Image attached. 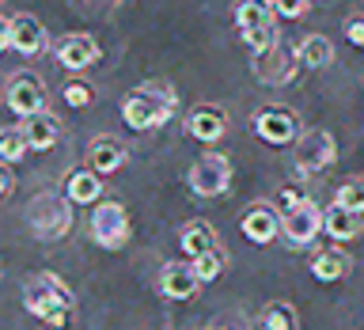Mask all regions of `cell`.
<instances>
[{
	"label": "cell",
	"mask_w": 364,
	"mask_h": 330,
	"mask_svg": "<svg viewBox=\"0 0 364 330\" xmlns=\"http://www.w3.org/2000/svg\"><path fill=\"white\" fill-rule=\"evenodd\" d=\"M23 133H27V141H31V152H50V148L61 141V122H57L50 110H42V114L23 118Z\"/></svg>",
	"instance_id": "obj_20"
},
{
	"label": "cell",
	"mask_w": 364,
	"mask_h": 330,
	"mask_svg": "<svg viewBox=\"0 0 364 330\" xmlns=\"http://www.w3.org/2000/svg\"><path fill=\"white\" fill-rule=\"evenodd\" d=\"M11 50V19H0V53Z\"/></svg>",
	"instance_id": "obj_33"
},
{
	"label": "cell",
	"mask_w": 364,
	"mask_h": 330,
	"mask_svg": "<svg viewBox=\"0 0 364 330\" xmlns=\"http://www.w3.org/2000/svg\"><path fill=\"white\" fill-rule=\"evenodd\" d=\"M296 201H304V193H300V190H292V186H284V190L277 193V209H281V213H284V209H292Z\"/></svg>",
	"instance_id": "obj_32"
},
{
	"label": "cell",
	"mask_w": 364,
	"mask_h": 330,
	"mask_svg": "<svg viewBox=\"0 0 364 330\" xmlns=\"http://www.w3.org/2000/svg\"><path fill=\"white\" fill-rule=\"evenodd\" d=\"M178 243H182V255L186 258H198L205 250L220 247V239H216V228L209 220H186L178 232Z\"/></svg>",
	"instance_id": "obj_21"
},
{
	"label": "cell",
	"mask_w": 364,
	"mask_h": 330,
	"mask_svg": "<svg viewBox=\"0 0 364 330\" xmlns=\"http://www.w3.org/2000/svg\"><path fill=\"white\" fill-rule=\"evenodd\" d=\"M99 57H102V50L91 34H65V38L57 42V65L68 68V73H84V68H91Z\"/></svg>",
	"instance_id": "obj_13"
},
{
	"label": "cell",
	"mask_w": 364,
	"mask_h": 330,
	"mask_svg": "<svg viewBox=\"0 0 364 330\" xmlns=\"http://www.w3.org/2000/svg\"><path fill=\"white\" fill-rule=\"evenodd\" d=\"M186 182L198 198H220L232 186V159L224 152H205L201 159H193Z\"/></svg>",
	"instance_id": "obj_8"
},
{
	"label": "cell",
	"mask_w": 364,
	"mask_h": 330,
	"mask_svg": "<svg viewBox=\"0 0 364 330\" xmlns=\"http://www.w3.org/2000/svg\"><path fill=\"white\" fill-rule=\"evenodd\" d=\"M27 152H31V141H27V133H23V125L0 129V159H4V164H19Z\"/></svg>",
	"instance_id": "obj_25"
},
{
	"label": "cell",
	"mask_w": 364,
	"mask_h": 330,
	"mask_svg": "<svg viewBox=\"0 0 364 330\" xmlns=\"http://www.w3.org/2000/svg\"><path fill=\"white\" fill-rule=\"evenodd\" d=\"M239 228H243V235L250 239V243L266 247V243H273V235H281V209L277 205L258 201V205H250V209L243 213Z\"/></svg>",
	"instance_id": "obj_14"
},
{
	"label": "cell",
	"mask_w": 364,
	"mask_h": 330,
	"mask_svg": "<svg viewBox=\"0 0 364 330\" xmlns=\"http://www.w3.org/2000/svg\"><path fill=\"white\" fill-rule=\"evenodd\" d=\"M4 107L19 118H31V114H42L46 110V87L38 76L31 73H11L8 84H4Z\"/></svg>",
	"instance_id": "obj_10"
},
{
	"label": "cell",
	"mask_w": 364,
	"mask_h": 330,
	"mask_svg": "<svg viewBox=\"0 0 364 330\" xmlns=\"http://www.w3.org/2000/svg\"><path fill=\"white\" fill-rule=\"evenodd\" d=\"M255 133H258V141H266L273 148H289L300 141V118L284 102H266L255 114Z\"/></svg>",
	"instance_id": "obj_6"
},
{
	"label": "cell",
	"mask_w": 364,
	"mask_h": 330,
	"mask_svg": "<svg viewBox=\"0 0 364 330\" xmlns=\"http://www.w3.org/2000/svg\"><path fill=\"white\" fill-rule=\"evenodd\" d=\"M296 53H300L304 68H326L334 61V42H330L326 34H304V38L296 42Z\"/></svg>",
	"instance_id": "obj_23"
},
{
	"label": "cell",
	"mask_w": 364,
	"mask_h": 330,
	"mask_svg": "<svg viewBox=\"0 0 364 330\" xmlns=\"http://www.w3.org/2000/svg\"><path fill=\"white\" fill-rule=\"evenodd\" d=\"M364 232V213H353L346 205H330L323 209V235H330L334 243H349V239H357Z\"/></svg>",
	"instance_id": "obj_17"
},
{
	"label": "cell",
	"mask_w": 364,
	"mask_h": 330,
	"mask_svg": "<svg viewBox=\"0 0 364 330\" xmlns=\"http://www.w3.org/2000/svg\"><path fill=\"white\" fill-rule=\"evenodd\" d=\"M61 99H65L73 110H80V107H91V87H84V84H68V87L61 91Z\"/></svg>",
	"instance_id": "obj_28"
},
{
	"label": "cell",
	"mask_w": 364,
	"mask_h": 330,
	"mask_svg": "<svg viewBox=\"0 0 364 330\" xmlns=\"http://www.w3.org/2000/svg\"><path fill=\"white\" fill-rule=\"evenodd\" d=\"M273 8H277V16H284V19H300V16H307L311 0H273Z\"/></svg>",
	"instance_id": "obj_29"
},
{
	"label": "cell",
	"mask_w": 364,
	"mask_h": 330,
	"mask_svg": "<svg viewBox=\"0 0 364 330\" xmlns=\"http://www.w3.org/2000/svg\"><path fill=\"white\" fill-rule=\"evenodd\" d=\"M346 38L357 46V50H364V16H353L346 19Z\"/></svg>",
	"instance_id": "obj_30"
},
{
	"label": "cell",
	"mask_w": 364,
	"mask_h": 330,
	"mask_svg": "<svg viewBox=\"0 0 364 330\" xmlns=\"http://www.w3.org/2000/svg\"><path fill=\"white\" fill-rule=\"evenodd\" d=\"M0 4H4V0H0Z\"/></svg>",
	"instance_id": "obj_35"
},
{
	"label": "cell",
	"mask_w": 364,
	"mask_h": 330,
	"mask_svg": "<svg viewBox=\"0 0 364 330\" xmlns=\"http://www.w3.org/2000/svg\"><path fill=\"white\" fill-rule=\"evenodd\" d=\"M65 193L73 198L76 205H91V201H99L102 198V175L99 171H91V167H76V171H68V179H65Z\"/></svg>",
	"instance_id": "obj_22"
},
{
	"label": "cell",
	"mask_w": 364,
	"mask_h": 330,
	"mask_svg": "<svg viewBox=\"0 0 364 330\" xmlns=\"http://www.w3.org/2000/svg\"><path fill=\"white\" fill-rule=\"evenodd\" d=\"M11 190H16V175H11V164L0 159V201H4Z\"/></svg>",
	"instance_id": "obj_31"
},
{
	"label": "cell",
	"mask_w": 364,
	"mask_h": 330,
	"mask_svg": "<svg viewBox=\"0 0 364 330\" xmlns=\"http://www.w3.org/2000/svg\"><path fill=\"white\" fill-rule=\"evenodd\" d=\"M175 87L164 84V80H152V84H141L136 91H129L122 102V118L129 129L136 133H148V129H159V125H167L175 118Z\"/></svg>",
	"instance_id": "obj_1"
},
{
	"label": "cell",
	"mask_w": 364,
	"mask_h": 330,
	"mask_svg": "<svg viewBox=\"0 0 364 330\" xmlns=\"http://www.w3.org/2000/svg\"><path fill=\"white\" fill-rule=\"evenodd\" d=\"M23 307L31 315H38L50 330H61L68 323V315H73V292L53 273H34L27 289H23Z\"/></svg>",
	"instance_id": "obj_2"
},
{
	"label": "cell",
	"mask_w": 364,
	"mask_h": 330,
	"mask_svg": "<svg viewBox=\"0 0 364 330\" xmlns=\"http://www.w3.org/2000/svg\"><path fill=\"white\" fill-rule=\"evenodd\" d=\"M281 235L289 247H311L315 235H323V209L315 201H296L281 213Z\"/></svg>",
	"instance_id": "obj_9"
},
{
	"label": "cell",
	"mask_w": 364,
	"mask_h": 330,
	"mask_svg": "<svg viewBox=\"0 0 364 330\" xmlns=\"http://www.w3.org/2000/svg\"><path fill=\"white\" fill-rule=\"evenodd\" d=\"M198 273H193L190 262H167L164 270H159V292L167 296V300H193V292H198Z\"/></svg>",
	"instance_id": "obj_15"
},
{
	"label": "cell",
	"mask_w": 364,
	"mask_h": 330,
	"mask_svg": "<svg viewBox=\"0 0 364 330\" xmlns=\"http://www.w3.org/2000/svg\"><path fill=\"white\" fill-rule=\"evenodd\" d=\"M125 159H129V152H125V144L118 141V137H95L91 148H87V167L99 171V175H114V171H122Z\"/></svg>",
	"instance_id": "obj_18"
},
{
	"label": "cell",
	"mask_w": 364,
	"mask_h": 330,
	"mask_svg": "<svg viewBox=\"0 0 364 330\" xmlns=\"http://www.w3.org/2000/svg\"><path fill=\"white\" fill-rule=\"evenodd\" d=\"M349 270H353V255L341 250V243L326 247V250H315V258H311V273L318 281H326V284L349 277Z\"/></svg>",
	"instance_id": "obj_19"
},
{
	"label": "cell",
	"mask_w": 364,
	"mask_h": 330,
	"mask_svg": "<svg viewBox=\"0 0 364 330\" xmlns=\"http://www.w3.org/2000/svg\"><path fill=\"white\" fill-rule=\"evenodd\" d=\"M11 50L23 53V57H38L46 50V27L31 16V11L11 16Z\"/></svg>",
	"instance_id": "obj_16"
},
{
	"label": "cell",
	"mask_w": 364,
	"mask_h": 330,
	"mask_svg": "<svg viewBox=\"0 0 364 330\" xmlns=\"http://www.w3.org/2000/svg\"><path fill=\"white\" fill-rule=\"evenodd\" d=\"M296 68H300V53L289 50L284 42L255 53V76L262 80V84H292Z\"/></svg>",
	"instance_id": "obj_11"
},
{
	"label": "cell",
	"mask_w": 364,
	"mask_h": 330,
	"mask_svg": "<svg viewBox=\"0 0 364 330\" xmlns=\"http://www.w3.org/2000/svg\"><path fill=\"white\" fill-rule=\"evenodd\" d=\"M338 159V141L334 133L326 129H304L300 141H296V152H292V167L300 179H311V175H323V171Z\"/></svg>",
	"instance_id": "obj_5"
},
{
	"label": "cell",
	"mask_w": 364,
	"mask_h": 330,
	"mask_svg": "<svg viewBox=\"0 0 364 330\" xmlns=\"http://www.w3.org/2000/svg\"><path fill=\"white\" fill-rule=\"evenodd\" d=\"M73 198L61 190H42L34 193V201L27 205V220L31 232L38 239H65L68 228H73Z\"/></svg>",
	"instance_id": "obj_3"
},
{
	"label": "cell",
	"mask_w": 364,
	"mask_h": 330,
	"mask_svg": "<svg viewBox=\"0 0 364 330\" xmlns=\"http://www.w3.org/2000/svg\"><path fill=\"white\" fill-rule=\"evenodd\" d=\"M277 8L273 0H235V27L243 34L247 50L250 53H262L269 46H277Z\"/></svg>",
	"instance_id": "obj_4"
},
{
	"label": "cell",
	"mask_w": 364,
	"mask_h": 330,
	"mask_svg": "<svg viewBox=\"0 0 364 330\" xmlns=\"http://www.w3.org/2000/svg\"><path fill=\"white\" fill-rule=\"evenodd\" d=\"M334 201L353 209V213H364V175H353V179L341 182V186L334 190Z\"/></svg>",
	"instance_id": "obj_27"
},
{
	"label": "cell",
	"mask_w": 364,
	"mask_h": 330,
	"mask_svg": "<svg viewBox=\"0 0 364 330\" xmlns=\"http://www.w3.org/2000/svg\"><path fill=\"white\" fill-rule=\"evenodd\" d=\"M190 266H193V273H198V281H201V284H209V281H216V277L224 273V250H220V247L205 250V255L190 258Z\"/></svg>",
	"instance_id": "obj_26"
},
{
	"label": "cell",
	"mask_w": 364,
	"mask_h": 330,
	"mask_svg": "<svg viewBox=\"0 0 364 330\" xmlns=\"http://www.w3.org/2000/svg\"><path fill=\"white\" fill-rule=\"evenodd\" d=\"M91 239L102 250H122L129 243V213L122 201H95L91 209Z\"/></svg>",
	"instance_id": "obj_7"
},
{
	"label": "cell",
	"mask_w": 364,
	"mask_h": 330,
	"mask_svg": "<svg viewBox=\"0 0 364 330\" xmlns=\"http://www.w3.org/2000/svg\"><path fill=\"white\" fill-rule=\"evenodd\" d=\"M262 326L266 330H300V315L289 300H273L262 307Z\"/></svg>",
	"instance_id": "obj_24"
},
{
	"label": "cell",
	"mask_w": 364,
	"mask_h": 330,
	"mask_svg": "<svg viewBox=\"0 0 364 330\" xmlns=\"http://www.w3.org/2000/svg\"><path fill=\"white\" fill-rule=\"evenodd\" d=\"M216 330H250V326H247V319H232V323H220Z\"/></svg>",
	"instance_id": "obj_34"
},
{
	"label": "cell",
	"mask_w": 364,
	"mask_h": 330,
	"mask_svg": "<svg viewBox=\"0 0 364 330\" xmlns=\"http://www.w3.org/2000/svg\"><path fill=\"white\" fill-rule=\"evenodd\" d=\"M186 133L201 144H216L228 133V114L216 107V102H198V107L186 114Z\"/></svg>",
	"instance_id": "obj_12"
}]
</instances>
